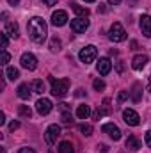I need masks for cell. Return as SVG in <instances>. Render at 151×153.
<instances>
[{
	"label": "cell",
	"mask_w": 151,
	"mask_h": 153,
	"mask_svg": "<svg viewBox=\"0 0 151 153\" xmlns=\"http://www.w3.org/2000/svg\"><path fill=\"white\" fill-rule=\"evenodd\" d=\"M18 96H20L21 100H29V98H30V85H29V84H21V85L18 87Z\"/></svg>",
	"instance_id": "e0dca14e"
},
{
	"label": "cell",
	"mask_w": 151,
	"mask_h": 153,
	"mask_svg": "<svg viewBox=\"0 0 151 153\" xmlns=\"http://www.w3.org/2000/svg\"><path fill=\"white\" fill-rule=\"evenodd\" d=\"M148 91L151 93V80H150V84H148Z\"/></svg>",
	"instance_id": "b9f144b4"
},
{
	"label": "cell",
	"mask_w": 151,
	"mask_h": 153,
	"mask_svg": "<svg viewBox=\"0 0 151 153\" xmlns=\"http://www.w3.org/2000/svg\"><path fill=\"white\" fill-rule=\"evenodd\" d=\"M50 82H52V94L53 96H66L68 94V91H70V80L68 78H50Z\"/></svg>",
	"instance_id": "7a4b0ae2"
},
{
	"label": "cell",
	"mask_w": 151,
	"mask_h": 153,
	"mask_svg": "<svg viewBox=\"0 0 151 153\" xmlns=\"http://www.w3.org/2000/svg\"><path fill=\"white\" fill-rule=\"evenodd\" d=\"M109 39H110L112 43H121V41L126 39V30L123 29V25H121L119 22H114L112 23V27H110V30H109Z\"/></svg>",
	"instance_id": "277c9868"
},
{
	"label": "cell",
	"mask_w": 151,
	"mask_h": 153,
	"mask_svg": "<svg viewBox=\"0 0 151 153\" xmlns=\"http://www.w3.org/2000/svg\"><path fill=\"white\" fill-rule=\"evenodd\" d=\"M126 148H128L130 152H137V150H141V141H139L135 135H130V137L126 139Z\"/></svg>",
	"instance_id": "2e32d148"
},
{
	"label": "cell",
	"mask_w": 151,
	"mask_h": 153,
	"mask_svg": "<svg viewBox=\"0 0 151 153\" xmlns=\"http://www.w3.org/2000/svg\"><path fill=\"white\" fill-rule=\"evenodd\" d=\"M84 2H87V4H91V2H94V0H84Z\"/></svg>",
	"instance_id": "7bdbcfd3"
},
{
	"label": "cell",
	"mask_w": 151,
	"mask_h": 153,
	"mask_svg": "<svg viewBox=\"0 0 151 153\" xmlns=\"http://www.w3.org/2000/svg\"><path fill=\"white\" fill-rule=\"evenodd\" d=\"M61 46H62V45H61V39H59V38H52V39H50V50H52L53 53H55V52H59V50H61Z\"/></svg>",
	"instance_id": "d4e9b609"
},
{
	"label": "cell",
	"mask_w": 151,
	"mask_h": 153,
	"mask_svg": "<svg viewBox=\"0 0 151 153\" xmlns=\"http://www.w3.org/2000/svg\"><path fill=\"white\" fill-rule=\"evenodd\" d=\"M9 59H11V55H9V53H7L5 50H2V64H4V66H7Z\"/></svg>",
	"instance_id": "4dcf8cb0"
},
{
	"label": "cell",
	"mask_w": 151,
	"mask_h": 153,
	"mask_svg": "<svg viewBox=\"0 0 151 153\" xmlns=\"http://www.w3.org/2000/svg\"><path fill=\"white\" fill-rule=\"evenodd\" d=\"M71 7H73V11H75L76 14H78V18H89V14H91L87 7H82L78 4H71Z\"/></svg>",
	"instance_id": "ffe728a7"
},
{
	"label": "cell",
	"mask_w": 151,
	"mask_h": 153,
	"mask_svg": "<svg viewBox=\"0 0 151 153\" xmlns=\"http://www.w3.org/2000/svg\"><path fill=\"white\" fill-rule=\"evenodd\" d=\"M59 153H75V150H73V144L71 143H68V141H62L61 144H59Z\"/></svg>",
	"instance_id": "7402d4cb"
},
{
	"label": "cell",
	"mask_w": 151,
	"mask_h": 153,
	"mask_svg": "<svg viewBox=\"0 0 151 153\" xmlns=\"http://www.w3.org/2000/svg\"><path fill=\"white\" fill-rule=\"evenodd\" d=\"M61 135V126L59 125H50L48 128H46V132H44V141H46V144L48 146H53L55 143H57V137Z\"/></svg>",
	"instance_id": "5b68a950"
},
{
	"label": "cell",
	"mask_w": 151,
	"mask_h": 153,
	"mask_svg": "<svg viewBox=\"0 0 151 153\" xmlns=\"http://www.w3.org/2000/svg\"><path fill=\"white\" fill-rule=\"evenodd\" d=\"M105 11H107V7H105L103 4H100V5H98V13H105Z\"/></svg>",
	"instance_id": "74e56055"
},
{
	"label": "cell",
	"mask_w": 151,
	"mask_h": 153,
	"mask_svg": "<svg viewBox=\"0 0 151 153\" xmlns=\"http://www.w3.org/2000/svg\"><path fill=\"white\" fill-rule=\"evenodd\" d=\"M43 2H44L46 5H55V4H57V0H43Z\"/></svg>",
	"instance_id": "f35d334b"
},
{
	"label": "cell",
	"mask_w": 151,
	"mask_h": 153,
	"mask_svg": "<svg viewBox=\"0 0 151 153\" xmlns=\"http://www.w3.org/2000/svg\"><path fill=\"white\" fill-rule=\"evenodd\" d=\"M144 141H146L148 148H151V130H148V132H146V137H144Z\"/></svg>",
	"instance_id": "d6a6232c"
},
{
	"label": "cell",
	"mask_w": 151,
	"mask_h": 153,
	"mask_svg": "<svg viewBox=\"0 0 151 153\" xmlns=\"http://www.w3.org/2000/svg\"><path fill=\"white\" fill-rule=\"evenodd\" d=\"M96 70H98L100 75H109L110 70H112V62H110V59H109V57H101V59L98 61V64H96Z\"/></svg>",
	"instance_id": "7c38bea8"
},
{
	"label": "cell",
	"mask_w": 151,
	"mask_h": 153,
	"mask_svg": "<svg viewBox=\"0 0 151 153\" xmlns=\"http://www.w3.org/2000/svg\"><path fill=\"white\" fill-rule=\"evenodd\" d=\"M98 150H100V152H103V153H107V152H109V146H107V144H98Z\"/></svg>",
	"instance_id": "e575fe53"
},
{
	"label": "cell",
	"mask_w": 151,
	"mask_h": 153,
	"mask_svg": "<svg viewBox=\"0 0 151 153\" xmlns=\"http://www.w3.org/2000/svg\"><path fill=\"white\" fill-rule=\"evenodd\" d=\"M9 38L16 39L18 36H20V27H18V23L16 22H7L5 23V30H4Z\"/></svg>",
	"instance_id": "5bb4252c"
},
{
	"label": "cell",
	"mask_w": 151,
	"mask_h": 153,
	"mask_svg": "<svg viewBox=\"0 0 151 153\" xmlns=\"http://www.w3.org/2000/svg\"><path fill=\"white\" fill-rule=\"evenodd\" d=\"M89 29V20L87 18H75L71 20V30L76 34H82Z\"/></svg>",
	"instance_id": "ba28073f"
},
{
	"label": "cell",
	"mask_w": 151,
	"mask_h": 153,
	"mask_svg": "<svg viewBox=\"0 0 151 153\" xmlns=\"http://www.w3.org/2000/svg\"><path fill=\"white\" fill-rule=\"evenodd\" d=\"M18 153H36L32 148H20V152Z\"/></svg>",
	"instance_id": "d590c367"
},
{
	"label": "cell",
	"mask_w": 151,
	"mask_h": 153,
	"mask_svg": "<svg viewBox=\"0 0 151 153\" xmlns=\"http://www.w3.org/2000/svg\"><path fill=\"white\" fill-rule=\"evenodd\" d=\"M78 128H80L82 135H91V134H93V126H91V125H87V123H82Z\"/></svg>",
	"instance_id": "484cf974"
},
{
	"label": "cell",
	"mask_w": 151,
	"mask_h": 153,
	"mask_svg": "<svg viewBox=\"0 0 151 153\" xmlns=\"http://www.w3.org/2000/svg\"><path fill=\"white\" fill-rule=\"evenodd\" d=\"M68 23V13L66 11H55L52 14V25L53 27H62Z\"/></svg>",
	"instance_id": "30bf717a"
},
{
	"label": "cell",
	"mask_w": 151,
	"mask_h": 153,
	"mask_svg": "<svg viewBox=\"0 0 151 153\" xmlns=\"http://www.w3.org/2000/svg\"><path fill=\"white\" fill-rule=\"evenodd\" d=\"M141 30L146 38H151V16L150 14H142L141 16Z\"/></svg>",
	"instance_id": "4fadbf2b"
},
{
	"label": "cell",
	"mask_w": 151,
	"mask_h": 153,
	"mask_svg": "<svg viewBox=\"0 0 151 153\" xmlns=\"http://www.w3.org/2000/svg\"><path fill=\"white\" fill-rule=\"evenodd\" d=\"M126 98H128V93H126V91H121V93H119V98H117V102H119V103H123Z\"/></svg>",
	"instance_id": "1f68e13d"
},
{
	"label": "cell",
	"mask_w": 151,
	"mask_h": 153,
	"mask_svg": "<svg viewBox=\"0 0 151 153\" xmlns=\"http://www.w3.org/2000/svg\"><path fill=\"white\" fill-rule=\"evenodd\" d=\"M146 64H148V55H135L133 61H132V68L135 71H141Z\"/></svg>",
	"instance_id": "9a60e30c"
},
{
	"label": "cell",
	"mask_w": 151,
	"mask_h": 153,
	"mask_svg": "<svg viewBox=\"0 0 151 153\" xmlns=\"http://www.w3.org/2000/svg\"><path fill=\"white\" fill-rule=\"evenodd\" d=\"M109 4L110 5H117V4H121V0H109Z\"/></svg>",
	"instance_id": "ab89813d"
},
{
	"label": "cell",
	"mask_w": 151,
	"mask_h": 153,
	"mask_svg": "<svg viewBox=\"0 0 151 153\" xmlns=\"http://www.w3.org/2000/svg\"><path fill=\"white\" fill-rule=\"evenodd\" d=\"M52 102L48 100V98H41V100H38L36 102V111H38V114L41 116H46V114H50L52 112Z\"/></svg>",
	"instance_id": "9c48e42d"
},
{
	"label": "cell",
	"mask_w": 151,
	"mask_h": 153,
	"mask_svg": "<svg viewBox=\"0 0 151 153\" xmlns=\"http://www.w3.org/2000/svg\"><path fill=\"white\" fill-rule=\"evenodd\" d=\"M0 43H2V50H5V48H7V43H9V39H7V34H5V32L0 34Z\"/></svg>",
	"instance_id": "f546056e"
},
{
	"label": "cell",
	"mask_w": 151,
	"mask_h": 153,
	"mask_svg": "<svg viewBox=\"0 0 151 153\" xmlns=\"http://www.w3.org/2000/svg\"><path fill=\"white\" fill-rule=\"evenodd\" d=\"M78 57H80V61H82L84 64H91V62H94L96 57H98V48H96L94 45H87V46H84V48L80 50Z\"/></svg>",
	"instance_id": "3957f363"
},
{
	"label": "cell",
	"mask_w": 151,
	"mask_h": 153,
	"mask_svg": "<svg viewBox=\"0 0 151 153\" xmlns=\"http://www.w3.org/2000/svg\"><path fill=\"white\" fill-rule=\"evenodd\" d=\"M76 116L80 117V119H87L89 116H91V107L89 105H78V109H76Z\"/></svg>",
	"instance_id": "d6986e66"
},
{
	"label": "cell",
	"mask_w": 151,
	"mask_h": 153,
	"mask_svg": "<svg viewBox=\"0 0 151 153\" xmlns=\"http://www.w3.org/2000/svg\"><path fill=\"white\" fill-rule=\"evenodd\" d=\"M132 100H133V102H141V84H133V89H132Z\"/></svg>",
	"instance_id": "cb8c5ba5"
},
{
	"label": "cell",
	"mask_w": 151,
	"mask_h": 153,
	"mask_svg": "<svg viewBox=\"0 0 151 153\" xmlns=\"http://www.w3.org/2000/svg\"><path fill=\"white\" fill-rule=\"evenodd\" d=\"M5 76H7L9 80H13V82H14V80H18V78H20V71H18L14 66H7V68H5Z\"/></svg>",
	"instance_id": "44dd1931"
},
{
	"label": "cell",
	"mask_w": 151,
	"mask_h": 153,
	"mask_svg": "<svg viewBox=\"0 0 151 153\" xmlns=\"http://www.w3.org/2000/svg\"><path fill=\"white\" fill-rule=\"evenodd\" d=\"M32 89H34L36 93H43V91H44V84H43V80H34V82H32Z\"/></svg>",
	"instance_id": "4316f807"
},
{
	"label": "cell",
	"mask_w": 151,
	"mask_h": 153,
	"mask_svg": "<svg viewBox=\"0 0 151 153\" xmlns=\"http://www.w3.org/2000/svg\"><path fill=\"white\" fill-rule=\"evenodd\" d=\"M18 114H20V117H30L32 116V111H30L29 105H20L18 107Z\"/></svg>",
	"instance_id": "603a6c76"
},
{
	"label": "cell",
	"mask_w": 151,
	"mask_h": 153,
	"mask_svg": "<svg viewBox=\"0 0 151 153\" xmlns=\"http://www.w3.org/2000/svg\"><path fill=\"white\" fill-rule=\"evenodd\" d=\"M109 112H110V107H109V100H103V107L94 111V119H100V117H103V116L109 114Z\"/></svg>",
	"instance_id": "ac0fdd59"
},
{
	"label": "cell",
	"mask_w": 151,
	"mask_h": 153,
	"mask_svg": "<svg viewBox=\"0 0 151 153\" xmlns=\"http://www.w3.org/2000/svg\"><path fill=\"white\" fill-rule=\"evenodd\" d=\"M2 125H5V114L4 112H0V126Z\"/></svg>",
	"instance_id": "8d00e7d4"
},
{
	"label": "cell",
	"mask_w": 151,
	"mask_h": 153,
	"mask_svg": "<svg viewBox=\"0 0 151 153\" xmlns=\"http://www.w3.org/2000/svg\"><path fill=\"white\" fill-rule=\"evenodd\" d=\"M101 130H103L107 135H110L114 141H119V139H121V130H119V126H115L114 123H105V125L101 126Z\"/></svg>",
	"instance_id": "8fae6325"
},
{
	"label": "cell",
	"mask_w": 151,
	"mask_h": 153,
	"mask_svg": "<svg viewBox=\"0 0 151 153\" xmlns=\"http://www.w3.org/2000/svg\"><path fill=\"white\" fill-rule=\"evenodd\" d=\"M93 87H94L96 91H101V89H105V82L100 80V78H96V80L93 82Z\"/></svg>",
	"instance_id": "f1b7e54d"
},
{
	"label": "cell",
	"mask_w": 151,
	"mask_h": 153,
	"mask_svg": "<svg viewBox=\"0 0 151 153\" xmlns=\"http://www.w3.org/2000/svg\"><path fill=\"white\" fill-rule=\"evenodd\" d=\"M62 123H64V125H71V123H73L70 111H62Z\"/></svg>",
	"instance_id": "83f0119b"
},
{
	"label": "cell",
	"mask_w": 151,
	"mask_h": 153,
	"mask_svg": "<svg viewBox=\"0 0 151 153\" xmlns=\"http://www.w3.org/2000/svg\"><path fill=\"white\" fill-rule=\"evenodd\" d=\"M27 32H29V38L32 39L34 43L41 45L44 39H46V34H48V27H46V22L39 16H34L29 20L27 23Z\"/></svg>",
	"instance_id": "6da1fadb"
},
{
	"label": "cell",
	"mask_w": 151,
	"mask_h": 153,
	"mask_svg": "<svg viewBox=\"0 0 151 153\" xmlns=\"http://www.w3.org/2000/svg\"><path fill=\"white\" fill-rule=\"evenodd\" d=\"M20 62H21V66H23L25 70H29V71H34V70L38 68V59H36V55H32L30 52H25V53L21 55Z\"/></svg>",
	"instance_id": "8992f818"
},
{
	"label": "cell",
	"mask_w": 151,
	"mask_h": 153,
	"mask_svg": "<svg viewBox=\"0 0 151 153\" xmlns=\"http://www.w3.org/2000/svg\"><path fill=\"white\" fill-rule=\"evenodd\" d=\"M123 119H124V123H126L128 126H137V125L141 123V116L137 114L133 109L123 111Z\"/></svg>",
	"instance_id": "52a82bcc"
},
{
	"label": "cell",
	"mask_w": 151,
	"mask_h": 153,
	"mask_svg": "<svg viewBox=\"0 0 151 153\" xmlns=\"http://www.w3.org/2000/svg\"><path fill=\"white\" fill-rule=\"evenodd\" d=\"M7 2H9L11 5H18V4H20V0H7Z\"/></svg>",
	"instance_id": "60d3db41"
},
{
	"label": "cell",
	"mask_w": 151,
	"mask_h": 153,
	"mask_svg": "<svg viewBox=\"0 0 151 153\" xmlns=\"http://www.w3.org/2000/svg\"><path fill=\"white\" fill-rule=\"evenodd\" d=\"M16 128H20V123H18V121H11V125H9V130H11V132H14Z\"/></svg>",
	"instance_id": "836d02e7"
}]
</instances>
